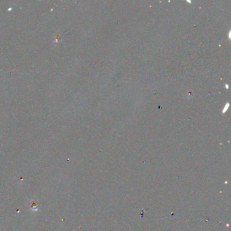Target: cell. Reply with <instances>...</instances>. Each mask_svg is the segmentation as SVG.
Returning a JSON list of instances; mask_svg holds the SVG:
<instances>
[{"label": "cell", "instance_id": "obj_1", "mask_svg": "<svg viewBox=\"0 0 231 231\" xmlns=\"http://www.w3.org/2000/svg\"><path fill=\"white\" fill-rule=\"evenodd\" d=\"M228 107H229V104L228 103H227L226 105H225V107H224V110H223V113H225L226 112V111H227V109H228Z\"/></svg>", "mask_w": 231, "mask_h": 231}]
</instances>
